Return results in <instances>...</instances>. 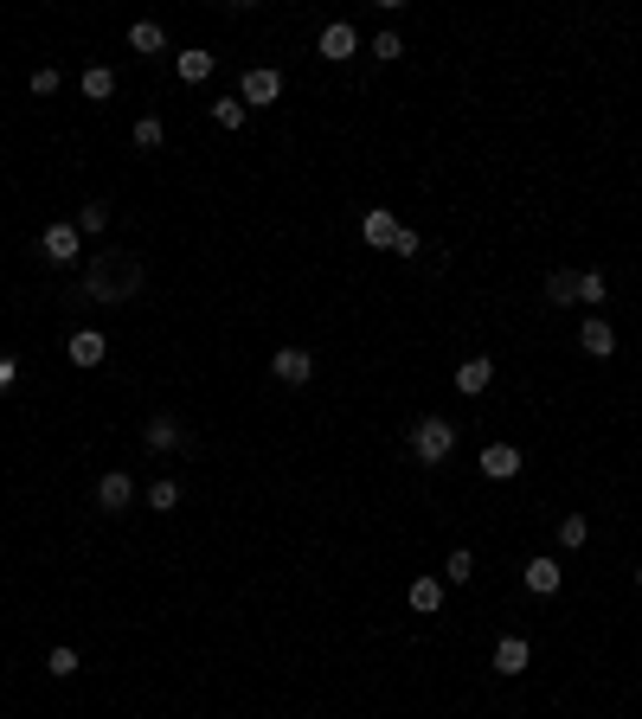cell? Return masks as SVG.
Here are the masks:
<instances>
[{
    "label": "cell",
    "mask_w": 642,
    "mask_h": 719,
    "mask_svg": "<svg viewBox=\"0 0 642 719\" xmlns=\"http://www.w3.org/2000/svg\"><path fill=\"white\" fill-rule=\"evenodd\" d=\"M84 296L90 302H129L135 289H142V264H135V257H122V251H103V257H84Z\"/></svg>",
    "instance_id": "cell-1"
},
{
    "label": "cell",
    "mask_w": 642,
    "mask_h": 719,
    "mask_svg": "<svg viewBox=\"0 0 642 719\" xmlns=\"http://www.w3.org/2000/svg\"><path fill=\"white\" fill-rule=\"evenodd\" d=\"M450 450H456V424L450 418H418L411 424V456H418L424 469L450 463Z\"/></svg>",
    "instance_id": "cell-2"
},
{
    "label": "cell",
    "mask_w": 642,
    "mask_h": 719,
    "mask_svg": "<svg viewBox=\"0 0 642 719\" xmlns=\"http://www.w3.org/2000/svg\"><path fill=\"white\" fill-rule=\"evenodd\" d=\"M277 97H283V71L277 65H251L238 78V103H244V110H270Z\"/></svg>",
    "instance_id": "cell-3"
},
{
    "label": "cell",
    "mask_w": 642,
    "mask_h": 719,
    "mask_svg": "<svg viewBox=\"0 0 642 719\" xmlns=\"http://www.w3.org/2000/svg\"><path fill=\"white\" fill-rule=\"evenodd\" d=\"M45 257H52V264H84V232L71 219H58V225H45Z\"/></svg>",
    "instance_id": "cell-4"
},
{
    "label": "cell",
    "mask_w": 642,
    "mask_h": 719,
    "mask_svg": "<svg viewBox=\"0 0 642 719\" xmlns=\"http://www.w3.org/2000/svg\"><path fill=\"white\" fill-rule=\"evenodd\" d=\"M270 373H277L283 386H309L315 379V354L309 347H277V354H270Z\"/></svg>",
    "instance_id": "cell-5"
},
{
    "label": "cell",
    "mask_w": 642,
    "mask_h": 719,
    "mask_svg": "<svg viewBox=\"0 0 642 719\" xmlns=\"http://www.w3.org/2000/svg\"><path fill=\"white\" fill-rule=\"evenodd\" d=\"M521 463H527V456L514 450V443H488V450L476 456V469H482L488 482H514V476H521Z\"/></svg>",
    "instance_id": "cell-6"
},
{
    "label": "cell",
    "mask_w": 642,
    "mask_h": 719,
    "mask_svg": "<svg viewBox=\"0 0 642 719\" xmlns=\"http://www.w3.org/2000/svg\"><path fill=\"white\" fill-rule=\"evenodd\" d=\"M65 360H71V366H84V373H90V366H103V360H110V341H103L97 328H78V334L65 341Z\"/></svg>",
    "instance_id": "cell-7"
},
{
    "label": "cell",
    "mask_w": 642,
    "mask_h": 719,
    "mask_svg": "<svg viewBox=\"0 0 642 719\" xmlns=\"http://www.w3.org/2000/svg\"><path fill=\"white\" fill-rule=\"evenodd\" d=\"M360 52V33L347 20H328L321 26V58H328V65H347V58Z\"/></svg>",
    "instance_id": "cell-8"
},
{
    "label": "cell",
    "mask_w": 642,
    "mask_h": 719,
    "mask_svg": "<svg viewBox=\"0 0 642 719\" xmlns=\"http://www.w3.org/2000/svg\"><path fill=\"white\" fill-rule=\"evenodd\" d=\"M578 347H585L591 360H610V354H617V328H610L604 315H585V321H578Z\"/></svg>",
    "instance_id": "cell-9"
},
{
    "label": "cell",
    "mask_w": 642,
    "mask_h": 719,
    "mask_svg": "<svg viewBox=\"0 0 642 719\" xmlns=\"http://www.w3.org/2000/svg\"><path fill=\"white\" fill-rule=\"evenodd\" d=\"M142 443H148V450H155V456L180 450V443H187V437H180V418H167V411H155V418L142 424Z\"/></svg>",
    "instance_id": "cell-10"
},
{
    "label": "cell",
    "mask_w": 642,
    "mask_h": 719,
    "mask_svg": "<svg viewBox=\"0 0 642 719\" xmlns=\"http://www.w3.org/2000/svg\"><path fill=\"white\" fill-rule=\"evenodd\" d=\"M360 238L373 244V251H392V238H399V219H392V206H373L360 219Z\"/></svg>",
    "instance_id": "cell-11"
},
{
    "label": "cell",
    "mask_w": 642,
    "mask_h": 719,
    "mask_svg": "<svg viewBox=\"0 0 642 719\" xmlns=\"http://www.w3.org/2000/svg\"><path fill=\"white\" fill-rule=\"evenodd\" d=\"M129 501H135V482L122 476V469H110V476L97 482V508H103V514H122Z\"/></svg>",
    "instance_id": "cell-12"
},
{
    "label": "cell",
    "mask_w": 642,
    "mask_h": 719,
    "mask_svg": "<svg viewBox=\"0 0 642 719\" xmlns=\"http://www.w3.org/2000/svg\"><path fill=\"white\" fill-rule=\"evenodd\" d=\"M527 662H533L527 636H501L495 642V675H527Z\"/></svg>",
    "instance_id": "cell-13"
},
{
    "label": "cell",
    "mask_w": 642,
    "mask_h": 719,
    "mask_svg": "<svg viewBox=\"0 0 642 719\" xmlns=\"http://www.w3.org/2000/svg\"><path fill=\"white\" fill-rule=\"evenodd\" d=\"M488 379H495V360H488V354H476V360H463V366H456V392H463V399L488 392Z\"/></svg>",
    "instance_id": "cell-14"
},
{
    "label": "cell",
    "mask_w": 642,
    "mask_h": 719,
    "mask_svg": "<svg viewBox=\"0 0 642 719\" xmlns=\"http://www.w3.org/2000/svg\"><path fill=\"white\" fill-rule=\"evenodd\" d=\"M559 585H565L559 559H527V591H533V598H553Z\"/></svg>",
    "instance_id": "cell-15"
},
{
    "label": "cell",
    "mask_w": 642,
    "mask_h": 719,
    "mask_svg": "<svg viewBox=\"0 0 642 719\" xmlns=\"http://www.w3.org/2000/svg\"><path fill=\"white\" fill-rule=\"evenodd\" d=\"M212 65H219V58H212L206 45H193V52H180V58H174L180 84H206V78H212Z\"/></svg>",
    "instance_id": "cell-16"
},
{
    "label": "cell",
    "mask_w": 642,
    "mask_h": 719,
    "mask_svg": "<svg viewBox=\"0 0 642 719\" xmlns=\"http://www.w3.org/2000/svg\"><path fill=\"white\" fill-rule=\"evenodd\" d=\"M405 598H411V610H418V617H437V610H443V578H418Z\"/></svg>",
    "instance_id": "cell-17"
},
{
    "label": "cell",
    "mask_w": 642,
    "mask_h": 719,
    "mask_svg": "<svg viewBox=\"0 0 642 719\" xmlns=\"http://www.w3.org/2000/svg\"><path fill=\"white\" fill-rule=\"evenodd\" d=\"M129 52H148V58H155V52H167V33H161L155 20H135V26H129Z\"/></svg>",
    "instance_id": "cell-18"
},
{
    "label": "cell",
    "mask_w": 642,
    "mask_h": 719,
    "mask_svg": "<svg viewBox=\"0 0 642 719\" xmlns=\"http://www.w3.org/2000/svg\"><path fill=\"white\" fill-rule=\"evenodd\" d=\"M78 84H84V97H90V103H110V97H116V71H110V65H90Z\"/></svg>",
    "instance_id": "cell-19"
},
{
    "label": "cell",
    "mask_w": 642,
    "mask_h": 719,
    "mask_svg": "<svg viewBox=\"0 0 642 719\" xmlns=\"http://www.w3.org/2000/svg\"><path fill=\"white\" fill-rule=\"evenodd\" d=\"M469 578H476V553H469V546H456V553L443 559V585H469Z\"/></svg>",
    "instance_id": "cell-20"
},
{
    "label": "cell",
    "mask_w": 642,
    "mask_h": 719,
    "mask_svg": "<svg viewBox=\"0 0 642 719\" xmlns=\"http://www.w3.org/2000/svg\"><path fill=\"white\" fill-rule=\"evenodd\" d=\"M546 302H578V270H553V277H546Z\"/></svg>",
    "instance_id": "cell-21"
},
{
    "label": "cell",
    "mask_w": 642,
    "mask_h": 719,
    "mask_svg": "<svg viewBox=\"0 0 642 719\" xmlns=\"http://www.w3.org/2000/svg\"><path fill=\"white\" fill-rule=\"evenodd\" d=\"M45 675H58V681H71L78 675V649H71V642H58L52 655H45Z\"/></svg>",
    "instance_id": "cell-22"
},
{
    "label": "cell",
    "mask_w": 642,
    "mask_h": 719,
    "mask_svg": "<svg viewBox=\"0 0 642 719\" xmlns=\"http://www.w3.org/2000/svg\"><path fill=\"white\" fill-rule=\"evenodd\" d=\"M148 508H155V514H174V508H180V482L161 476L155 488H148Z\"/></svg>",
    "instance_id": "cell-23"
},
{
    "label": "cell",
    "mask_w": 642,
    "mask_h": 719,
    "mask_svg": "<svg viewBox=\"0 0 642 719\" xmlns=\"http://www.w3.org/2000/svg\"><path fill=\"white\" fill-rule=\"evenodd\" d=\"M71 225H78V232H90V238H97L103 225H110V206H103V200H84V206H78V219H71Z\"/></svg>",
    "instance_id": "cell-24"
},
{
    "label": "cell",
    "mask_w": 642,
    "mask_h": 719,
    "mask_svg": "<svg viewBox=\"0 0 642 719\" xmlns=\"http://www.w3.org/2000/svg\"><path fill=\"white\" fill-rule=\"evenodd\" d=\"M244 116H251V110H244L238 97H219V103H212V122H219V129H244Z\"/></svg>",
    "instance_id": "cell-25"
},
{
    "label": "cell",
    "mask_w": 642,
    "mask_h": 719,
    "mask_svg": "<svg viewBox=\"0 0 642 719\" xmlns=\"http://www.w3.org/2000/svg\"><path fill=\"white\" fill-rule=\"evenodd\" d=\"M585 540H591V520L585 514H565L559 520V546H585Z\"/></svg>",
    "instance_id": "cell-26"
},
{
    "label": "cell",
    "mask_w": 642,
    "mask_h": 719,
    "mask_svg": "<svg viewBox=\"0 0 642 719\" xmlns=\"http://www.w3.org/2000/svg\"><path fill=\"white\" fill-rule=\"evenodd\" d=\"M161 142H167L161 116H142V122H135V148H161Z\"/></svg>",
    "instance_id": "cell-27"
},
{
    "label": "cell",
    "mask_w": 642,
    "mask_h": 719,
    "mask_svg": "<svg viewBox=\"0 0 642 719\" xmlns=\"http://www.w3.org/2000/svg\"><path fill=\"white\" fill-rule=\"evenodd\" d=\"M604 296H610V283L598 270H578V302H604Z\"/></svg>",
    "instance_id": "cell-28"
},
{
    "label": "cell",
    "mask_w": 642,
    "mask_h": 719,
    "mask_svg": "<svg viewBox=\"0 0 642 719\" xmlns=\"http://www.w3.org/2000/svg\"><path fill=\"white\" fill-rule=\"evenodd\" d=\"M373 58H379V65H392V58H405V39H399V33H373Z\"/></svg>",
    "instance_id": "cell-29"
},
{
    "label": "cell",
    "mask_w": 642,
    "mask_h": 719,
    "mask_svg": "<svg viewBox=\"0 0 642 719\" xmlns=\"http://www.w3.org/2000/svg\"><path fill=\"white\" fill-rule=\"evenodd\" d=\"M424 251V238L411 232V225H399V238H392V257H418Z\"/></svg>",
    "instance_id": "cell-30"
},
{
    "label": "cell",
    "mask_w": 642,
    "mask_h": 719,
    "mask_svg": "<svg viewBox=\"0 0 642 719\" xmlns=\"http://www.w3.org/2000/svg\"><path fill=\"white\" fill-rule=\"evenodd\" d=\"M58 84H65V78H58V71H52V65H39V71H33V97H52V90H58Z\"/></svg>",
    "instance_id": "cell-31"
},
{
    "label": "cell",
    "mask_w": 642,
    "mask_h": 719,
    "mask_svg": "<svg viewBox=\"0 0 642 719\" xmlns=\"http://www.w3.org/2000/svg\"><path fill=\"white\" fill-rule=\"evenodd\" d=\"M13 379H20V360L7 354V360H0V386H13Z\"/></svg>",
    "instance_id": "cell-32"
},
{
    "label": "cell",
    "mask_w": 642,
    "mask_h": 719,
    "mask_svg": "<svg viewBox=\"0 0 642 719\" xmlns=\"http://www.w3.org/2000/svg\"><path fill=\"white\" fill-rule=\"evenodd\" d=\"M636 585H642V565H636Z\"/></svg>",
    "instance_id": "cell-33"
}]
</instances>
